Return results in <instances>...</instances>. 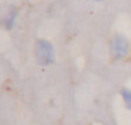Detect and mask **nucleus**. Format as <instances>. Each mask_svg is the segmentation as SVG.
<instances>
[{"mask_svg":"<svg viewBox=\"0 0 131 125\" xmlns=\"http://www.w3.org/2000/svg\"><path fill=\"white\" fill-rule=\"evenodd\" d=\"M110 54L114 60H121L128 54L130 50V42L127 39V36L117 33L110 39Z\"/></svg>","mask_w":131,"mask_h":125,"instance_id":"obj_2","label":"nucleus"},{"mask_svg":"<svg viewBox=\"0 0 131 125\" xmlns=\"http://www.w3.org/2000/svg\"><path fill=\"white\" fill-rule=\"evenodd\" d=\"M35 58L40 65H49L54 61V49L50 42L39 39L35 43Z\"/></svg>","mask_w":131,"mask_h":125,"instance_id":"obj_1","label":"nucleus"},{"mask_svg":"<svg viewBox=\"0 0 131 125\" xmlns=\"http://www.w3.org/2000/svg\"><path fill=\"white\" fill-rule=\"evenodd\" d=\"M121 97H123L124 103H126V107L131 110V90L130 89H121Z\"/></svg>","mask_w":131,"mask_h":125,"instance_id":"obj_4","label":"nucleus"},{"mask_svg":"<svg viewBox=\"0 0 131 125\" xmlns=\"http://www.w3.org/2000/svg\"><path fill=\"white\" fill-rule=\"evenodd\" d=\"M18 15V10L17 7H14V6H11L10 10H8V14L4 17V20H3V25H4V28L7 31L13 29L14 27V22H15V18H17Z\"/></svg>","mask_w":131,"mask_h":125,"instance_id":"obj_3","label":"nucleus"},{"mask_svg":"<svg viewBox=\"0 0 131 125\" xmlns=\"http://www.w3.org/2000/svg\"><path fill=\"white\" fill-rule=\"evenodd\" d=\"M95 2H102V0H95Z\"/></svg>","mask_w":131,"mask_h":125,"instance_id":"obj_5","label":"nucleus"}]
</instances>
